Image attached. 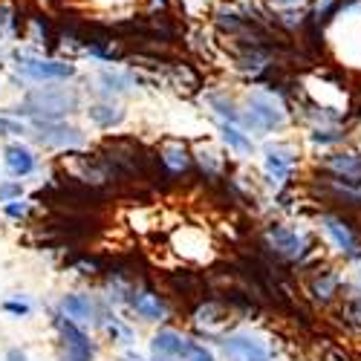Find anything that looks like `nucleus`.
Masks as SVG:
<instances>
[{
  "label": "nucleus",
  "instance_id": "nucleus-1",
  "mask_svg": "<svg viewBox=\"0 0 361 361\" xmlns=\"http://www.w3.org/2000/svg\"><path fill=\"white\" fill-rule=\"evenodd\" d=\"M73 110H78V93L73 90H32L23 104L18 107V113L35 118V122H58V118L70 116Z\"/></svg>",
  "mask_w": 361,
  "mask_h": 361
},
{
  "label": "nucleus",
  "instance_id": "nucleus-2",
  "mask_svg": "<svg viewBox=\"0 0 361 361\" xmlns=\"http://www.w3.org/2000/svg\"><path fill=\"white\" fill-rule=\"evenodd\" d=\"M240 125H246L255 133H272V130L286 125V110L272 93H266V90H252L249 99H246L243 122Z\"/></svg>",
  "mask_w": 361,
  "mask_h": 361
},
{
  "label": "nucleus",
  "instance_id": "nucleus-3",
  "mask_svg": "<svg viewBox=\"0 0 361 361\" xmlns=\"http://www.w3.org/2000/svg\"><path fill=\"white\" fill-rule=\"evenodd\" d=\"M52 326L61 336V347H64V361H93L96 358V344L84 333V326L75 324L73 318H67L61 310L52 315Z\"/></svg>",
  "mask_w": 361,
  "mask_h": 361
},
{
  "label": "nucleus",
  "instance_id": "nucleus-4",
  "mask_svg": "<svg viewBox=\"0 0 361 361\" xmlns=\"http://www.w3.org/2000/svg\"><path fill=\"white\" fill-rule=\"evenodd\" d=\"M35 139L55 150H78L87 145V136L78 128L64 125L61 118L58 122H35Z\"/></svg>",
  "mask_w": 361,
  "mask_h": 361
},
{
  "label": "nucleus",
  "instance_id": "nucleus-5",
  "mask_svg": "<svg viewBox=\"0 0 361 361\" xmlns=\"http://www.w3.org/2000/svg\"><path fill=\"white\" fill-rule=\"evenodd\" d=\"M125 304L133 315H139L142 321H150V324H159L168 318V300L147 286H130Z\"/></svg>",
  "mask_w": 361,
  "mask_h": 361
},
{
  "label": "nucleus",
  "instance_id": "nucleus-6",
  "mask_svg": "<svg viewBox=\"0 0 361 361\" xmlns=\"http://www.w3.org/2000/svg\"><path fill=\"white\" fill-rule=\"evenodd\" d=\"M220 347L231 361H269L272 358V350H269L257 336H249V333L223 336Z\"/></svg>",
  "mask_w": 361,
  "mask_h": 361
},
{
  "label": "nucleus",
  "instance_id": "nucleus-7",
  "mask_svg": "<svg viewBox=\"0 0 361 361\" xmlns=\"http://www.w3.org/2000/svg\"><path fill=\"white\" fill-rule=\"evenodd\" d=\"M266 243H269V249H272L275 255L289 257V260H298V257L307 255L310 237L295 231V228H289V226H269L266 228Z\"/></svg>",
  "mask_w": 361,
  "mask_h": 361
},
{
  "label": "nucleus",
  "instance_id": "nucleus-8",
  "mask_svg": "<svg viewBox=\"0 0 361 361\" xmlns=\"http://www.w3.org/2000/svg\"><path fill=\"white\" fill-rule=\"evenodd\" d=\"M18 70L26 78H35V81H67V78L75 75V67L73 64L47 61V58H29V55H20L18 58Z\"/></svg>",
  "mask_w": 361,
  "mask_h": 361
},
{
  "label": "nucleus",
  "instance_id": "nucleus-9",
  "mask_svg": "<svg viewBox=\"0 0 361 361\" xmlns=\"http://www.w3.org/2000/svg\"><path fill=\"white\" fill-rule=\"evenodd\" d=\"M58 310H61L67 318H73L75 324H99L102 315H104V307L99 304V300L93 295L87 292H73V295H64L61 304H58Z\"/></svg>",
  "mask_w": 361,
  "mask_h": 361
},
{
  "label": "nucleus",
  "instance_id": "nucleus-10",
  "mask_svg": "<svg viewBox=\"0 0 361 361\" xmlns=\"http://www.w3.org/2000/svg\"><path fill=\"white\" fill-rule=\"evenodd\" d=\"M191 338L185 333H179V329H159V333L150 338V355H165V358H176V361H185L188 350H191Z\"/></svg>",
  "mask_w": 361,
  "mask_h": 361
},
{
  "label": "nucleus",
  "instance_id": "nucleus-11",
  "mask_svg": "<svg viewBox=\"0 0 361 361\" xmlns=\"http://www.w3.org/2000/svg\"><path fill=\"white\" fill-rule=\"evenodd\" d=\"M298 162V150L292 145H269L266 147V173L275 185H283Z\"/></svg>",
  "mask_w": 361,
  "mask_h": 361
},
{
  "label": "nucleus",
  "instance_id": "nucleus-12",
  "mask_svg": "<svg viewBox=\"0 0 361 361\" xmlns=\"http://www.w3.org/2000/svg\"><path fill=\"white\" fill-rule=\"evenodd\" d=\"M231 312L223 307V304H217V300H208V304H200L197 310H194V326H200L205 336H223L226 333V326H228V318Z\"/></svg>",
  "mask_w": 361,
  "mask_h": 361
},
{
  "label": "nucleus",
  "instance_id": "nucleus-13",
  "mask_svg": "<svg viewBox=\"0 0 361 361\" xmlns=\"http://www.w3.org/2000/svg\"><path fill=\"white\" fill-rule=\"evenodd\" d=\"M4 165H6L9 176L23 179V176H32L38 171V157L26 145H9L4 150Z\"/></svg>",
  "mask_w": 361,
  "mask_h": 361
},
{
  "label": "nucleus",
  "instance_id": "nucleus-14",
  "mask_svg": "<svg viewBox=\"0 0 361 361\" xmlns=\"http://www.w3.org/2000/svg\"><path fill=\"white\" fill-rule=\"evenodd\" d=\"M159 162H162L171 173H185V171L194 165V157L188 154L185 145L168 142V145H162V150H159Z\"/></svg>",
  "mask_w": 361,
  "mask_h": 361
},
{
  "label": "nucleus",
  "instance_id": "nucleus-15",
  "mask_svg": "<svg viewBox=\"0 0 361 361\" xmlns=\"http://www.w3.org/2000/svg\"><path fill=\"white\" fill-rule=\"evenodd\" d=\"M87 116H90V122L99 125V128H116L125 118V110L116 107L113 102L110 104H90L87 107Z\"/></svg>",
  "mask_w": 361,
  "mask_h": 361
},
{
  "label": "nucleus",
  "instance_id": "nucleus-16",
  "mask_svg": "<svg viewBox=\"0 0 361 361\" xmlns=\"http://www.w3.org/2000/svg\"><path fill=\"white\" fill-rule=\"evenodd\" d=\"M99 324L107 329V336H110L116 344L130 347V344H133V338H136V336H133V329H130L122 318H118V315H113V312H107V310H104V315H102V321H99Z\"/></svg>",
  "mask_w": 361,
  "mask_h": 361
},
{
  "label": "nucleus",
  "instance_id": "nucleus-17",
  "mask_svg": "<svg viewBox=\"0 0 361 361\" xmlns=\"http://www.w3.org/2000/svg\"><path fill=\"white\" fill-rule=\"evenodd\" d=\"M223 142L234 150V154H240V157H252V150H255L252 139L240 130L234 122H223Z\"/></svg>",
  "mask_w": 361,
  "mask_h": 361
},
{
  "label": "nucleus",
  "instance_id": "nucleus-18",
  "mask_svg": "<svg viewBox=\"0 0 361 361\" xmlns=\"http://www.w3.org/2000/svg\"><path fill=\"white\" fill-rule=\"evenodd\" d=\"M324 165L341 176H361V157L358 154H333V157L324 159Z\"/></svg>",
  "mask_w": 361,
  "mask_h": 361
},
{
  "label": "nucleus",
  "instance_id": "nucleus-19",
  "mask_svg": "<svg viewBox=\"0 0 361 361\" xmlns=\"http://www.w3.org/2000/svg\"><path fill=\"white\" fill-rule=\"evenodd\" d=\"M324 226H326V234L336 240L341 252L355 255V237H353V231H350L341 220H336V217H324Z\"/></svg>",
  "mask_w": 361,
  "mask_h": 361
},
{
  "label": "nucleus",
  "instance_id": "nucleus-20",
  "mask_svg": "<svg viewBox=\"0 0 361 361\" xmlns=\"http://www.w3.org/2000/svg\"><path fill=\"white\" fill-rule=\"evenodd\" d=\"M208 104L214 107V113L223 118V122H234V125L243 122V110H240L231 99H226V96H208Z\"/></svg>",
  "mask_w": 361,
  "mask_h": 361
},
{
  "label": "nucleus",
  "instance_id": "nucleus-21",
  "mask_svg": "<svg viewBox=\"0 0 361 361\" xmlns=\"http://www.w3.org/2000/svg\"><path fill=\"white\" fill-rule=\"evenodd\" d=\"M312 292H315V298L318 300H333L336 298V292H338V278L333 275V272H321L315 281H312Z\"/></svg>",
  "mask_w": 361,
  "mask_h": 361
},
{
  "label": "nucleus",
  "instance_id": "nucleus-22",
  "mask_svg": "<svg viewBox=\"0 0 361 361\" xmlns=\"http://www.w3.org/2000/svg\"><path fill=\"white\" fill-rule=\"evenodd\" d=\"M99 84H102L99 90H104L107 96H113V93L118 96V93H128L133 81H130L128 75H118V73H102V75H99Z\"/></svg>",
  "mask_w": 361,
  "mask_h": 361
},
{
  "label": "nucleus",
  "instance_id": "nucleus-23",
  "mask_svg": "<svg viewBox=\"0 0 361 361\" xmlns=\"http://www.w3.org/2000/svg\"><path fill=\"white\" fill-rule=\"evenodd\" d=\"M0 212H4V217H6V220L20 223V220H26V217H29V212H32V205H29L26 200H12V202H4V205H0Z\"/></svg>",
  "mask_w": 361,
  "mask_h": 361
},
{
  "label": "nucleus",
  "instance_id": "nucleus-24",
  "mask_svg": "<svg viewBox=\"0 0 361 361\" xmlns=\"http://www.w3.org/2000/svg\"><path fill=\"white\" fill-rule=\"evenodd\" d=\"M0 310H4L6 315H12V318L32 315V304H29V300H23V298H6L4 304H0Z\"/></svg>",
  "mask_w": 361,
  "mask_h": 361
},
{
  "label": "nucleus",
  "instance_id": "nucleus-25",
  "mask_svg": "<svg viewBox=\"0 0 361 361\" xmlns=\"http://www.w3.org/2000/svg\"><path fill=\"white\" fill-rule=\"evenodd\" d=\"M23 197V183L15 176V179H6V183H0V205L4 202H12V200H20Z\"/></svg>",
  "mask_w": 361,
  "mask_h": 361
},
{
  "label": "nucleus",
  "instance_id": "nucleus-26",
  "mask_svg": "<svg viewBox=\"0 0 361 361\" xmlns=\"http://www.w3.org/2000/svg\"><path fill=\"white\" fill-rule=\"evenodd\" d=\"M200 165H202L205 173H212V176H217L223 171V162L217 159L214 150H200Z\"/></svg>",
  "mask_w": 361,
  "mask_h": 361
},
{
  "label": "nucleus",
  "instance_id": "nucleus-27",
  "mask_svg": "<svg viewBox=\"0 0 361 361\" xmlns=\"http://www.w3.org/2000/svg\"><path fill=\"white\" fill-rule=\"evenodd\" d=\"M350 324H355L358 329H361V295H353L350 300H347V307H344V312H341Z\"/></svg>",
  "mask_w": 361,
  "mask_h": 361
},
{
  "label": "nucleus",
  "instance_id": "nucleus-28",
  "mask_svg": "<svg viewBox=\"0 0 361 361\" xmlns=\"http://www.w3.org/2000/svg\"><path fill=\"white\" fill-rule=\"evenodd\" d=\"M341 139H344L341 130H326V128L312 130V142H318V145H336V142H341Z\"/></svg>",
  "mask_w": 361,
  "mask_h": 361
},
{
  "label": "nucleus",
  "instance_id": "nucleus-29",
  "mask_svg": "<svg viewBox=\"0 0 361 361\" xmlns=\"http://www.w3.org/2000/svg\"><path fill=\"white\" fill-rule=\"evenodd\" d=\"M185 361H217L214 358V353L212 350H208L205 344H191V350H188V355H185Z\"/></svg>",
  "mask_w": 361,
  "mask_h": 361
},
{
  "label": "nucleus",
  "instance_id": "nucleus-30",
  "mask_svg": "<svg viewBox=\"0 0 361 361\" xmlns=\"http://www.w3.org/2000/svg\"><path fill=\"white\" fill-rule=\"evenodd\" d=\"M26 133V128L20 122H15V118H6V116H0V136H20Z\"/></svg>",
  "mask_w": 361,
  "mask_h": 361
},
{
  "label": "nucleus",
  "instance_id": "nucleus-31",
  "mask_svg": "<svg viewBox=\"0 0 361 361\" xmlns=\"http://www.w3.org/2000/svg\"><path fill=\"white\" fill-rule=\"evenodd\" d=\"M75 269H81V275H96L99 260H81V263H75Z\"/></svg>",
  "mask_w": 361,
  "mask_h": 361
},
{
  "label": "nucleus",
  "instance_id": "nucleus-32",
  "mask_svg": "<svg viewBox=\"0 0 361 361\" xmlns=\"http://www.w3.org/2000/svg\"><path fill=\"white\" fill-rule=\"evenodd\" d=\"M6 361H29V355H26L20 347H9V350H6Z\"/></svg>",
  "mask_w": 361,
  "mask_h": 361
},
{
  "label": "nucleus",
  "instance_id": "nucleus-33",
  "mask_svg": "<svg viewBox=\"0 0 361 361\" xmlns=\"http://www.w3.org/2000/svg\"><path fill=\"white\" fill-rule=\"evenodd\" d=\"M9 20H12V9L9 6H0V29H4Z\"/></svg>",
  "mask_w": 361,
  "mask_h": 361
},
{
  "label": "nucleus",
  "instance_id": "nucleus-34",
  "mask_svg": "<svg viewBox=\"0 0 361 361\" xmlns=\"http://www.w3.org/2000/svg\"><path fill=\"white\" fill-rule=\"evenodd\" d=\"M122 361H145V358L136 350H128V353H122Z\"/></svg>",
  "mask_w": 361,
  "mask_h": 361
},
{
  "label": "nucleus",
  "instance_id": "nucleus-35",
  "mask_svg": "<svg viewBox=\"0 0 361 361\" xmlns=\"http://www.w3.org/2000/svg\"><path fill=\"white\" fill-rule=\"evenodd\" d=\"M150 361H176V358H165V355H150Z\"/></svg>",
  "mask_w": 361,
  "mask_h": 361
},
{
  "label": "nucleus",
  "instance_id": "nucleus-36",
  "mask_svg": "<svg viewBox=\"0 0 361 361\" xmlns=\"http://www.w3.org/2000/svg\"><path fill=\"white\" fill-rule=\"evenodd\" d=\"M275 4H283V6H292V4H300V0H275Z\"/></svg>",
  "mask_w": 361,
  "mask_h": 361
}]
</instances>
